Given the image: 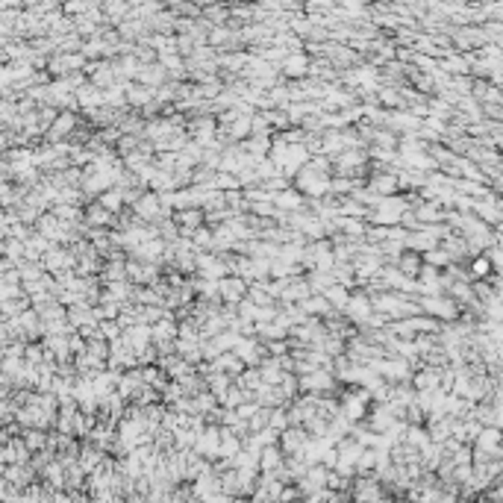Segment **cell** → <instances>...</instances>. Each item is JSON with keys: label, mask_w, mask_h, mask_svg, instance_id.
<instances>
[{"label": "cell", "mask_w": 503, "mask_h": 503, "mask_svg": "<svg viewBox=\"0 0 503 503\" xmlns=\"http://www.w3.org/2000/svg\"><path fill=\"white\" fill-rule=\"evenodd\" d=\"M268 156L277 162V168L286 174V177H298V171L312 159V150L306 147L303 141H294V145H289V141L274 138V147H271Z\"/></svg>", "instance_id": "obj_1"}, {"label": "cell", "mask_w": 503, "mask_h": 503, "mask_svg": "<svg viewBox=\"0 0 503 503\" xmlns=\"http://www.w3.org/2000/svg\"><path fill=\"white\" fill-rule=\"evenodd\" d=\"M403 212H407V201L403 198H382L374 209L368 212V218L374 224H380V227H391V224H400L403 221Z\"/></svg>", "instance_id": "obj_2"}, {"label": "cell", "mask_w": 503, "mask_h": 503, "mask_svg": "<svg viewBox=\"0 0 503 503\" xmlns=\"http://www.w3.org/2000/svg\"><path fill=\"white\" fill-rule=\"evenodd\" d=\"M371 400L374 398H371V391L365 386L356 389V391H347V395L342 398V415H347L353 424H362L368 418V403Z\"/></svg>", "instance_id": "obj_3"}, {"label": "cell", "mask_w": 503, "mask_h": 503, "mask_svg": "<svg viewBox=\"0 0 503 503\" xmlns=\"http://www.w3.org/2000/svg\"><path fill=\"white\" fill-rule=\"evenodd\" d=\"M221 439H224L221 424H206V430H201L198 442H194V451L215 462V459H221Z\"/></svg>", "instance_id": "obj_4"}, {"label": "cell", "mask_w": 503, "mask_h": 503, "mask_svg": "<svg viewBox=\"0 0 503 503\" xmlns=\"http://www.w3.org/2000/svg\"><path fill=\"white\" fill-rule=\"evenodd\" d=\"M133 209H136V215L141 218V221H147V224H159L162 218H168L165 206H162L159 192H145V194H141V198L133 203Z\"/></svg>", "instance_id": "obj_5"}, {"label": "cell", "mask_w": 503, "mask_h": 503, "mask_svg": "<svg viewBox=\"0 0 503 503\" xmlns=\"http://www.w3.org/2000/svg\"><path fill=\"white\" fill-rule=\"evenodd\" d=\"M312 433L306 430V424H291V427H286L280 433V447L286 451V456H300L303 447L309 444Z\"/></svg>", "instance_id": "obj_6"}, {"label": "cell", "mask_w": 503, "mask_h": 503, "mask_svg": "<svg viewBox=\"0 0 503 503\" xmlns=\"http://www.w3.org/2000/svg\"><path fill=\"white\" fill-rule=\"evenodd\" d=\"M365 162H368V153L362 147H347L333 159V168L338 174H345V177H353V174H362Z\"/></svg>", "instance_id": "obj_7"}, {"label": "cell", "mask_w": 503, "mask_h": 503, "mask_svg": "<svg viewBox=\"0 0 503 503\" xmlns=\"http://www.w3.org/2000/svg\"><path fill=\"white\" fill-rule=\"evenodd\" d=\"M41 262H45V268L50 271V274H59V271H68V268H76V256L71 247L65 245H53L45 256H41Z\"/></svg>", "instance_id": "obj_8"}, {"label": "cell", "mask_w": 503, "mask_h": 503, "mask_svg": "<svg viewBox=\"0 0 503 503\" xmlns=\"http://www.w3.org/2000/svg\"><path fill=\"white\" fill-rule=\"evenodd\" d=\"M371 312H374V300H371V294H362V291L351 294V303L345 306L347 321L356 324V327H362V324L371 318Z\"/></svg>", "instance_id": "obj_9"}, {"label": "cell", "mask_w": 503, "mask_h": 503, "mask_svg": "<svg viewBox=\"0 0 503 503\" xmlns=\"http://www.w3.org/2000/svg\"><path fill=\"white\" fill-rule=\"evenodd\" d=\"M76 130H80V121H76V115H71V109H65V112H59L57 115V121L50 124V130H48V141H65V138H71Z\"/></svg>", "instance_id": "obj_10"}, {"label": "cell", "mask_w": 503, "mask_h": 503, "mask_svg": "<svg viewBox=\"0 0 503 503\" xmlns=\"http://www.w3.org/2000/svg\"><path fill=\"white\" fill-rule=\"evenodd\" d=\"M247 289H250V283L245 280V277H238V274H227L224 280H221V300L224 303H233V306H238L245 298H247Z\"/></svg>", "instance_id": "obj_11"}, {"label": "cell", "mask_w": 503, "mask_h": 503, "mask_svg": "<svg viewBox=\"0 0 503 503\" xmlns=\"http://www.w3.org/2000/svg\"><path fill=\"white\" fill-rule=\"evenodd\" d=\"M36 468L32 462H12V465H3V480L6 483H12L18 489H27L30 483H36Z\"/></svg>", "instance_id": "obj_12"}, {"label": "cell", "mask_w": 503, "mask_h": 503, "mask_svg": "<svg viewBox=\"0 0 503 503\" xmlns=\"http://www.w3.org/2000/svg\"><path fill=\"white\" fill-rule=\"evenodd\" d=\"M124 338H127V345L133 347L136 353L147 351V347L153 345V324H130L124 330Z\"/></svg>", "instance_id": "obj_13"}, {"label": "cell", "mask_w": 503, "mask_h": 503, "mask_svg": "<svg viewBox=\"0 0 503 503\" xmlns=\"http://www.w3.org/2000/svg\"><path fill=\"white\" fill-rule=\"evenodd\" d=\"M147 382H145V374H141V365H136V368H130V371H124L121 374V382H118V391H121V398H127V400H136V395L141 389H145Z\"/></svg>", "instance_id": "obj_14"}, {"label": "cell", "mask_w": 503, "mask_h": 503, "mask_svg": "<svg viewBox=\"0 0 503 503\" xmlns=\"http://www.w3.org/2000/svg\"><path fill=\"white\" fill-rule=\"evenodd\" d=\"M174 221L180 224L183 236H192L198 227H203L201 221H206V212L201 209V206H189V209H177V212H174Z\"/></svg>", "instance_id": "obj_15"}, {"label": "cell", "mask_w": 503, "mask_h": 503, "mask_svg": "<svg viewBox=\"0 0 503 503\" xmlns=\"http://www.w3.org/2000/svg\"><path fill=\"white\" fill-rule=\"evenodd\" d=\"M41 342H45V347L59 359V362L74 356V351H71V333H48V336H41Z\"/></svg>", "instance_id": "obj_16"}, {"label": "cell", "mask_w": 503, "mask_h": 503, "mask_svg": "<svg viewBox=\"0 0 503 503\" xmlns=\"http://www.w3.org/2000/svg\"><path fill=\"white\" fill-rule=\"evenodd\" d=\"M283 465H286V451H283L280 444H268L265 451H262V456H259L262 474H274V471H280Z\"/></svg>", "instance_id": "obj_17"}, {"label": "cell", "mask_w": 503, "mask_h": 503, "mask_svg": "<svg viewBox=\"0 0 503 503\" xmlns=\"http://www.w3.org/2000/svg\"><path fill=\"white\" fill-rule=\"evenodd\" d=\"M300 306H303V312H306V315H312V318H327L330 312H336V309H333V303L327 300V294H324V291L309 294L306 300H300Z\"/></svg>", "instance_id": "obj_18"}, {"label": "cell", "mask_w": 503, "mask_h": 503, "mask_svg": "<svg viewBox=\"0 0 503 503\" xmlns=\"http://www.w3.org/2000/svg\"><path fill=\"white\" fill-rule=\"evenodd\" d=\"M274 203H277V209H283V212H298V209H303V192L300 189L274 192Z\"/></svg>", "instance_id": "obj_19"}, {"label": "cell", "mask_w": 503, "mask_h": 503, "mask_svg": "<svg viewBox=\"0 0 503 503\" xmlns=\"http://www.w3.org/2000/svg\"><path fill=\"white\" fill-rule=\"evenodd\" d=\"M85 224L109 227V224H115V212H109L101 201H97V203H85Z\"/></svg>", "instance_id": "obj_20"}, {"label": "cell", "mask_w": 503, "mask_h": 503, "mask_svg": "<svg viewBox=\"0 0 503 503\" xmlns=\"http://www.w3.org/2000/svg\"><path fill=\"white\" fill-rule=\"evenodd\" d=\"M103 462H106V451H103L101 444H94V442H92V444H83V451H80V465L85 468V471L92 474L94 468H101Z\"/></svg>", "instance_id": "obj_21"}, {"label": "cell", "mask_w": 503, "mask_h": 503, "mask_svg": "<svg viewBox=\"0 0 503 503\" xmlns=\"http://www.w3.org/2000/svg\"><path fill=\"white\" fill-rule=\"evenodd\" d=\"M127 101H130V106L145 109L156 101V92H153V85H127Z\"/></svg>", "instance_id": "obj_22"}, {"label": "cell", "mask_w": 503, "mask_h": 503, "mask_svg": "<svg viewBox=\"0 0 503 503\" xmlns=\"http://www.w3.org/2000/svg\"><path fill=\"white\" fill-rule=\"evenodd\" d=\"M338 229L347 236V238H365L368 236V227L362 224V218H353V215H338Z\"/></svg>", "instance_id": "obj_23"}, {"label": "cell", "mask_w": 503, "mask_h": 503, "mask_svg": "<svg viewBox=\"0 0 503 503\" xmlns=\"http://www.w3.org/2000/svg\"><path fill=\"white\" fill-rule=\"evenodd\" d=\"M101 280H103V283H118V280H130V277H127V262H124L121 256L109 259L106 265H103V271H101Z\"/></svg>", "instance_id": "obj_24"}, {"label": "cell", "mask_w": 503, "mask_h": 503, "mask_svg": "<svg viewBox=\"0 0 503 503\" xmlns=\"http://www.w3.org/2000/svg\"><path fill=\"white\" fill-rule=\"evenodd\" d=\"M398 183H400V180H398V174H377V171H374V177H371V183H368V185H371L374 192H380L382 198H386V194H391V192L398 189Z\"/></svg>", "instance_id": "obj_25"}, {"label": "cell", "mask_w": 503, "mask_h": 503, "mask_svg": "<svg viewBox=\"0 0 503 503\" xmlns=\"http://www.w3.org/2000/svg\"><path fill=\"white\" fill-rule=\"evenodd\" d=\"M309 71V62L300 53H291V57H283V74L286 76H303Z\"/></svg>", "instance_id": "obj_26"}, {"label": "cell", "mask_w": 503, "mask_h": 503, "mask_svg": "<svg viewBox=\"0 0 503 503\" xmlns=\"http://www.w3.org/2000/svg\"><path fill=\"white\" fill-rule=\"evenodd\" d=\"M324 294H327V300L333 303V309H342L345 312V306L351 303V291H347V286H342V283H333V286L327 289Z\"/></svg>", "instance_id": "obj_27"}, {"label": "cell", "mask_w": 503, "mask_h": 503, "mask_svg": "<svg viewBox=\"0 0 503 503\" xmlns=\"http://www.w3.org/2000/svg\"><path fill=\"white\" fill-rule=\"evenodd\" d=\"M101 203L106 206L109 212H121V209H124V203H127V198H124V192L115 185V189H109V192H103V194H101Z\"/></svg>", "instance_id": "obj_28"}, {"label": "cell", "mask_w": 503, "mask_h": 503, "mask_svg": "<svg viewBox=\"0 0 503 503\" xmlns=\"http://www.w3.org/2000/svg\"><path fill=\"white\" fill-rule=\"evenodd\" d=\"M192 242L198 245V250H215V229L212 227H198L192 233Z\"/></svg>", "instance_id": "obj_29"}, {"label": "cell", "mask_w": 503, "mask_h": 503, "mask_svg": "<svg viewBox=\"0 0 503 503\" xmlns=\"http://www.w3.org/2000/svg\"><path fill=\"white\" fill-rule=\"evenodd\" d=\"M271 409H274V407H259V412L250 418V433H259V430L268 427V424H271Z\"/></svg>", "instance_id": "obj_30"}, {"label": "cell", "mask_w": 503, "mask_h": 503, "mask_svg": "<svg viewBox=\"0 0 503 503\" xmlns=\"http://www.w3.org/2000/svg\"><path fill=\"white\" fill-rule=\"evenodd\" d=\"M136 147H138V136H133V133H130V136H121V141L115 145V150L121 153V156H127V153L136 150Z\"/></svg>", "instance_id": "obj_31"}, {"label": "cell", "mask_w": 503, "mask_h": 503, "mask_svg": "<svg viewBox=\"0 0 503 503\" xmlns=\"http://www.w3.org/2000/svg\"><path fill=\"white\" fill-rule=\"evenodd\" d=\"M407 442H409L412 447H424V444H427L430 439H427V433H424V430H418V427H412V430L407 433Z\"/></svg>", "instance_id": "obj_32"}, {"label": "cell", "mask_w": 503, "mask_h": 503, "mask_svg": "<svg viewBox=\"0 0 503 503\" xmlns=\"http://www.w3.org/2000/svg\"><path fill=\"white\" fill-rule=\"evenodd\" d=\"M265 345H268V353H271V356H286V353H289L286 338H283V342H280V338H274V342H265Z\"/></svg>", "instance_id": "obj_33"}, {"label": "cell", "mask_w": 503, "mask_h": 503, "mask_svg": "<svg viewBox=\"0 0 503 503\" xmlns=\"http://www.w3.org/2000/svg\"><path fill=\"white\" fill-rule=\"evenodd\" d=\"M415 382H418L421 391H430L433 382H435V374H433V371H427V374H418V377H415Z\"/></svg>", "instance_id": "obj_34"}]
</instances>
